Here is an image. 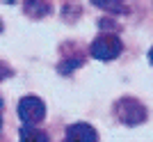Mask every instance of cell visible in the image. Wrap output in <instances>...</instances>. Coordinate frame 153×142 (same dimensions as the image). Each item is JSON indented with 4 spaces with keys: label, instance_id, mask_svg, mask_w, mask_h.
I'll return each mask as SVG.
<instances>
[{
    "label": "cell",
    "instance_id": "obj_6",
    "mask_svg": "<svg viewBox=\"0 0 153 142\" xmlns=\"http://www.w3.org/2000/svg\"><path fill=\"white\" fill-rule=\"evenodd\" d=\"M82 64V60H69V62H64L62 67H59V71H62V73H69L71 69H76V67H80Z\"/></svg>",
    "mask_w": 153,
    "mask_h": 142
},
{
    "label": "cell",
    "instance_id": "obj_12",
    "mask_svg": "<svg viewBox=\"0 0 153 142\" xmlns=\"http://www.w3.org/2000/svg\"><path fill=\"white\" fill-rule=\"evenodd\" d=\"M0 105H2V101H0Z\"/></svg>",
    "mask_w": 153,
    "mask_h": 142
},
{
    "label": "cell",
    "instance_id": "obj_5",
    "mask_svg": "<svg viewBox=\"0 0 153 142\" xmlns=\"http://www.w3.org/2000/svg\"><path fill=\"white\" fill-rule=\"evenodd\" d=\"M21 142H48V138L44 133H39V131L30 129V126H23L21 131Z\"/></svg>",
    "mask_w": 153,
    "mask_h": 142
},
{
    "label": "cell",
    "instance_id": "obj_10",
    "mask_svg": "<svg viewBox=\"0 0 153 142\" xmlns=\"http://www.w3.org/2000/svg\"><path fill=\"white\" fill-rule=\"evenodd\" d=\"M0 131H2V117H0Z\"/></svg>",
    "mask_w": 153,
    "mask_h": 142
},
{
    "label": "cell",
    "instance_id": "obj_8",
    "mask_svg": "<svg viewBox=\"0 0 153 142\" xmlns=\"http://www.w3.org/2000/svg\"><path fill=\"white\" fill-rule=\"evenodd\" d=\"M9 76H12V69L0 62V80H5V78H9Z\"/></svg>",
    "mask_w": 153,
    "mask_h": 142
},
{
    "label": "cell",
    "instance_id": "obj_4",
    "mask_svg": "<svg viewBox=\"0 0 153 142\" xmlns=\"http://www.w3.org/2000/svg\"><path fill=\"white\" fill-rule=\"evenodd\" d=\"M66 140L69 142H96L98 135H96V129L91 124L78 122V124H71L66 129Z\"/></svg>",
    "mask_w": 153,
    "mask_h": 142
},
{
    "label": "cell",
    "instance_id": "obj_7",
    "mask_svg": "<svg viewBox=\"0 0 153 142\" xmlns=\"http://www.w3.org/2000/svg\"><path fill=\"white\" fill-rule=\"evenodd\" d=\"M25 9H27V12H37V14H46V12H48V5H34V2H27Z\"/></svg>",
    "mask_w": 153,
    "mask_h": 142
},
{
    "label": "cell",
    "instance_id": "obj_1",
    "mask_svg": "<svg viewBox=\"0 0 153 142\" xmlns=\"http://www.w3.org/2000/svg\"><path fill=\"white\" fill-rule=\"evenodd\" d=\"M121 51H123V44H121V39L114 37V34H101V37L91 44V55H94L96 60H103V62L119 58Z\"/></svg>",
    "mask_w": 153,
    "mask_h": 142
},
{
    "label": "cell",
    "instance_id": "obj_2",
    "mask_svg": "<svg viewBox=\"0 0 153 142\" xmlns=\"http://www.w3.org/2000/svg\"><path fill=\"white\" fill-rule=\"evenodd\" d=\"M117 117L128 126H137L146 119V108L137 99H121L117 103Z\"/></svg>",
    "mask_w": 153,
    "mask_h": 142
},
{
    "label": "cell",
    "instance_id": "obj_3",
    "mask_svg": "<svg viewBox=\"0 0 153 142\" xmlns=\"http://www.w3.org/2000/svg\"><path fill=\"white\" fill-rule=\"evenodd\" d=\"M19 117L23 119V124L25 126H30V124H39L41 119L46 117V105L41 99L37 96H25L21 99L19 103Z\"/></svg>",
    "mask_w": 153,
    "mask_h": 142
},
{
    "label": "cell",
    "instance_id": "obj_9",
    "mask_svg": "<svg viewBox=\"0 0 153 142\" xmlns=\"http://www.w3.org/2000/svg\"><path fill=\"white\" fill-rule=\"evenodd\" d=\"M149 60H151V64H153V48L149 51Z\"/></svg>",
    "mask_w": 153,
    "mask_h": 142
},
{
    "label": "cell",
    "instance_id": "obj_11",
    "mask_svg": "<svg viewBox=\"0 0 153 142\" xmlns=\"http://www.w3.org/2000/svg\"><path fill=\"white\" fill-rule=\"evenodd\" d=\"M0 30H2V23H0Z\"/></svg>",
    "mask_w": 153,
    "mask_h": 142
}]
</instances>
